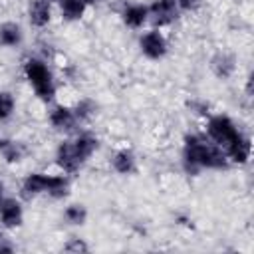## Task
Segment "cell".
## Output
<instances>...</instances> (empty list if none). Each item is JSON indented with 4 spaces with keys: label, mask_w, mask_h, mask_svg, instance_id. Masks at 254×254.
<instances>
[{
    "label": "cell",
    "mask_w": 254,
    "mask_h": 254,
    "mask_svg": "<svg viewBox=\"0 0 254 254\" xmlns=\"http://www.w3.org/2000/svg\"><path fill=\"white\" fill-rule=\"evenodd\" d=\"M187 105H189V109H190L194 115H200V117H208V115H210L208 103H204V101H200V99H192V101H189Z\"/></svg>",
    "instance_id": "cb8c5ba5"
},
{
    "label": "cell",
    "mask_w": 254,
    "mask_h": 254,
    "mask_svg": "<svg viewBox=\"0 0 254 254\" xmlns=\"http://www.w3.org/2000/svg\"><path fill=\"white\" fill-rule=\"evenodd\" d=\"M64 220L71 226H81L87 220V208L79 202H71L64 208Z\"/></svg>",
    "instance_id": "ffe728a7"
},
{
    "label": "cell",
    "mask_w": 254,
    "mask_h": 254,
    "mask_svg": "<svg viewBox=\"0 0 254 254\" xmlns=\"http://www.w3.org/2000/svg\"><path fill=\"white\" fill-rule=\"evenodd\" d=\"M64 250L65 252H73V254H81V252H89V246L85 244L83 238H69L64 244Z\"/></svg>",
    "instance_id": "603a6c76"
},
{
    "label": "cell",
    "mask_w": 254,
    "mask_h": 254,
    "mask_svg": "<svg viewBox=\"0 0 254 254\" xmlns=\"http://www.w3.org/2000/svg\"><path fill=\"white\" fill-rule=\"evenodd\" d=\"M121 20L127 28L131 30H139L143 28L147 22H149V10H147V4H141V2H129L123 6L121 10Z\"/></svg>",
    "instance_id": "8fae6325"
},
{
    "label": "cell",
    "mask_w": 254,
    "mask_h": 254,
    "mask_svg": "<svg viewBox=\"0 0 254 254\" xmlns=\"http://www.w3.org/2000/svg\"><path fill=\"white\" fill-rule=\"evenodd\" d=\"M181 159H183V167L189 175H198L204 169L206 171H222L230 163L224 149H220L216 143H212L206 135H200V133L185 135Z\"/></svg>",
    "instance_id": "6da1fadb"
},
{
    "label": "cell",
    "mask_w": 254,
    "mask_h": 254,
    "mask_svg": "<svg viewBox=\"0 0 254 254\" xmlns=\"http://www.w3.org/2000/svg\"><path fill=\"white\" fill-rule=\"evenodd\" d=\"M56 165L65 175H73L83 167V161L77 157L71 139H65V141H62L58 145V149H56Z\"/></svg>",
    "instance_id": "52a82bcc"
},
{
    "label": "cell",
    "mask_w": 254,
    "mask_h": 254,
    "mask_svg": "<svg viewBox=\"0 0 254 254\" xmlns=\"http://www.w3.org/2000/svg\"><path fill=\"white\" fill-rule=\"evenodd\" d=\"M250 151H252V143H250V137L246 133H240L236 137V141L224 151L228 161L234 163V165H246L248 159H250Z\"/></svg>",
    "instance_id": "4fadbf2b"
},
{
    "label": "cell",
    "mask_w": 254,
    "mask_h": 254,
    "mask_svg": "<svg viewBox=\"0 0 254 254\" xmlns=\"http://www.w3.org/2000/svg\"><path fill=\"white\" fill-rule=\"evenodd\" d=\"M181 12H194L200 6V0H175Z\"/></svg>",
    "instance_id": "d4e9b609"
},
{
    "label": "cell",
    "mask_w": 254,
    "mask_h": 254,
    "mask_svg": "<svg viewBox=\"0 0 254 254\" xmlns=\"http://www.w3.org/2000/svg\"><path fill=\"white\" fill-rule=\"evenodd\" d=\"M46 190H48V173L34 171L22 179V185H20V196L22 198L32 200L40 194H46Z\"/></svg>",
    "instance_id": "9c48e42d"
},
{
    "label": "cell",
    "mask_w": 254,
    "mask_h": 254,
    "mask_svg": "<svg viewBox=\"0 0 254 254\" xmlns=\"http://www.w3.org/2000/svg\"><path fill=\"white\" fill-rule=\"evenodd\" d=\"M71 109H73V113H75V117H77V121H79V123H87V121L95 115L97 105H95V101H93V99L83 97V99H79Z\"/></svg>",
    "instance_id": "44dd1931"
},
{
    "label": "cell",
    "mask_w": 254,
    "mask_h": 254,
    "mask_svg": "<svg viewBox=\"0 0 254 254\" xmlns=\"http://www.w3.org/2000/svg\"><path fill=\"white\" fill-rule=\"evenodd\" d=\"M0 157L8 165H16L24 159V149L18 141L8 139V137H0Z\"/></svg>",
    "instance_id": "ac0fdd59"
},
{
    "label": "cell",
    "mask_w": 254,
    "mask_h": 254,
    "mask_svg": "<svg viewBox=\"0 0 254 254\" xmlns=\"http://www.w3.org/2000/svg\"><path fill=\"white\" fill-rule=\"evenodd\" d=\"M60 2V14L65 22H77L83 18L87 4L83 0H58Z\"/></svg>",
    "instance_id": "d6986e66"
},
{
    "label": "cell",
    "mask_w": 254,
    "mask_h": 254,
    "mask_svg": "<svg viewBox=\"0 0 254 254\" xmlns=\"http://www.w3.org/2000/svg\"><path fill=\"white\" fill-rule=\"evenodd\" d=\"M149 22L153 24V28H165V26H171L179 14H181V8L177 6L175 0H153L149 6Z\"/></svg>",
    "instance_id": "5b68a950"
},
{
    "label": "cell",
    "mask_w": 254,
    "mask_h": 254,
    "mask_svg": "<svg viewBox=\"0 0 254 254\" xmlns=\"http://www.w3.org/2000/svg\"><path fill=\"white\" fill-rule=\"evenodd\" d=\"M83 2H85V4H87V6H89V4H95V2H97V0H83Z\"/></svg>",
    "instance_id": "4316f807"
},
{
    "label": "cell",
    "mask_w": 254,
    "mask_h": 254,
    "mask_svg": "<svg viewBox=\"0 0 254 254\" xmlns=\"http://www.w3.org/2000/svg\"><path fill=\"white\" fill-rule=\"evenodd\" d=\"M46 194L54 200L65 198L69 194V179L65 173H58V175H48V190Z\"/></svg>",
    "instance_id": "e0dca14e"
},
{
    "label": "cell",
    "mask_w": 254,
    "mask_h": 254,
    "mask_svg": "<svg viewBox=\"0 0 254 254\" xmlns=\"http://www.w3.org/2000/svg\"><path fill=\"white\" fill-rule=\"evenodd\" d=\"M24 40L22 26L18 22H2L0 24V46L4 48H18Z\"/></svg>",
    "instance_id": "2e32d148"
},
{
    "label": "cell",
    "mask_w": 254,
    "mask_h": 254,
    "mask_svg": "<svg viewBox=\"0 0 254 254\" xmlns=\"http://www.w3.org/2000/svg\"><path fill=\"white\" fill-rule=\"evenodd\" d=\"M71 143H73V149H75L77 157H79L83 163L99 149V139H97L95 135H91V133H77V135L71 139Z\"/></svg>",
    "instance_id": "9a60e30c"
},
{
    "label": "cell",
    "mask_w": 254,
    "mask_h": 254,
    "mask_svg": "<svg viewBox=\"0 0 254 254\" xmlns=\"http://www.w3.org/2000/svg\"><path fill=\"white\" fill-rule=\"evenodd\" d=\"M54 2L52 0H30L28 2V20L30 26L42 30L52 22Z\"/></svg>",
    "instance_id": "30bf717a"
},
{
    "label": "cell",
    "mask_w": 254,
    "mask_h": 254,
    "mask_svg": "<svg viewBox=\"0 0 254 254\" xmlns=\"http://www.w3.org/2000/svg\"><path fill=\"white\" fill-rule=\"evenodd\" d=\"M2 198H4V183L0 181V200H2Z\"/></svg>",
    "instance_id": "484cf974"
},
{
    "label": "cell",
    "mask_w": 254,
    "mask_h": 254,
    "mask_svg": "<svg viewBox=\"0 0 254 254\" xmlns=\"http://www.w3.org/2000/svg\"><path fill=\"white\" fill-rule=\"evenodd\" d=\"M14 109H16V99L12 91L0 89V121H8L14 115Z\"/></svg>",
    "instance_id": "7402d4cb"
},
{
    "label": "cell",
    "mask_w": 254,
    "mask_h": 254,
    "mask_svg": "<svg viewBox=\"0 0 254 254\" xmlns=\"http://www.w3.org/2000/svg\"><path fill=\"white\" fill-rule=\"evenodd\" d=\"M24 220V208L22 202L18 198L12 196H4L0 200V224L6 230H14L18 226H22Z\"/></svg>",
    "instance_id": "ba28073f"
},
{
    "label": "cell",
    "mask_w": 254,
    "mask_h": 254,
    "mask_svg": "<svg viewBox=\"0 0 254 254\" xmlns=\"http://www.w3.org/2000/svg\"><path fill=\"white\" fill-rule=\"evenodd\" d=\"M111 167H113V171L117 175H123V177L133 175L137 171V157L127 147L125 149H117L113 153V157H111Z\"/></svg>",
    "instance_id": "5bb4252c"
},
{
    "label": "cell",
    "mask_w": 254,
    "mask_h": 254,
    "mask_svg": "<svg viewBox=\"0 0 254 254\" xmlns=\"http://www.w3.org/2000/svg\"><path fill=\"white\" fill-rule=\"evenodd\" d=\"M48 121L60 133H73L79 127V121H77L73 109L67 105H54L48 113Z\"/></svg>",
    "instance_id": "8992f818"
},
{
    "label": "cell",
    "mask_w": 254,
    "mask_h": 254,
    "mask_svg": "<svg viewBox=\"0 0 254 254\" xmlns=\"http://www.w3.org/2000/svg\"><path fill=\"white\" fill-rule=\"evenodd\" d=\"M242 131L236 127V123L224 113L208 115V119H206V137L224 151L236 141V137Z\"/></svg>",
    "instance_id": "3957f363"
},
{
    "label": "cell",
    "mask_w": 254,
    "mask_h": 254,
    "mask_svg": "<svg viewBox=\"0 0 254 254\" xmlns=\"http://www.w3.org/2000/svg\"><path fill=\"white\" fill-rule=\"evenodd\" d=\"M24 77L28 79L30 87L34 89L36 97L44 103H52L56 99V81H54V73L48 67V64L40 58H28L22 65Z\"/></svg>",
    "instance_id": "7a4b0ae2"
},
{
    "label": "cell",
    "mask_w": 254,
    "mask_h": 254,
    "mask_svg": "<svg viewBox=\"0 0 254 254\" xmlns=\"http://www.w3.org/2000/svg\"><path fill=\"white\" fill-rule=\"evenodd\" d=\"M139 50L147 60H163L169 52V42L165 38V34L159 28H151L147 30L141 38H139Z\"/></svg>",
    "instance_id": "277c9868"
},
{
    "label": "cell",
    "mask_w": 254,
    "mask_h": 254,
    "mask_svg": "<svg viewBox=\"0 0 254 254\" xmlns=\"http://www.w3.org/2000/svg\"><path fill=\"white\" fill-rule=\"evenodd\" d=\"M236 69V58L230 54V52H216L212 58H210V71L218 77V79H228L232 77Z\"/></svg>",
    "instance_id": "7c38bea8"
}]
</instances>
